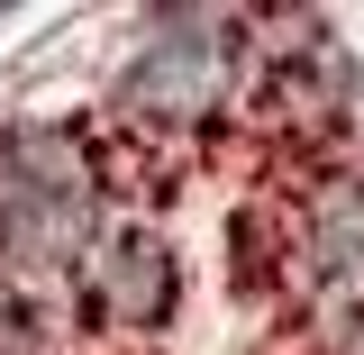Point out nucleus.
<instances>
[{
	"mask_svg": "<svg viewBox=\"0 0 364 355\" xmlns=\"http://www.w3.org/2000/svg\"><path fill=\"white\" fill-rule=\"evenodd\" d=\"M0 355H64V310L46 301V282L0 273Z\"/></svg>",
	"mask_w": 364,
	"mask_h": 355,
	"instance_id": "4",
	"label": "nucleus"
},
{
	"mask_svg": "<svg viewBox=\"0 0 364 355\" xmlns=\"http://www.w3.org/2000/svg\"><path fill=\"white\" fill-rule=\"evenodd\" d=\"M109 182L73 119H9L0 128V273L55 282L82 265V246L109 228Z\"/></svg>",
	"mask_w": 364,
	"mask_h": 355,
	"instance_id": "1",
	"label": "nucleus"
},
{
	"mask_svg": "<svg viewBox=\"0 0 364 355\" xmlns=\"http://www.w3.org/2000/svg\"><path fill=\"white\" fill-rule=\"evenodd\" d=\"M64 292H73V319L100 346H146V337L173 328L182 255L155 228V210H109V228L82 246V265L64 273Z\"/></svg>",
	"mask_w": 364,
	"mask_h": 355,
	"instance_id": "3",
	"label": "nucleus"
},
{
	"mask_svg": "<svg viewBox=\"0 0 364 355\" xmlns=\"http://www.w3.org/2000/svg\"><path fill=\"white\" fill-rule=\"evenodd\" d=\"M237 46H246V28L219 18V9H164V18H146L136 46L119 55V73H109V119L182 155L228 110Z\"/></svg>",
	"mask_w": 364,
	"mask_h": 355,
	"instance_id": "2",
	"label": "nucleus"
},
{
	"mask_svg": "<svg viewBox=\"0 0 364 355\" xmlns=\"http://www.w3.org/2000/svg\"><path fill=\"white\" fill-rule=\"evenodd\" d=\"M318 355H364V301H328V319H318Z\"/></svg>",
	"mask_w": 364,
	"mask_h": 355,
	"instance_id": "5",
	"label": "nucleus"
},
{
	"mask_svg": "<svg viewBox=\"0 0 364 355\" xmlns=\"http://www.w3.org/2000/svg\"><path fill=\"white\" fill-rule=\"evenodd\" d=\"M355 83H364V64H355Z\"/></svg>",
	"mask_w": 364,
	"mask_h": 355,
	"instance_id": "6",
	"label": "nucleus"
}]
</instances>
